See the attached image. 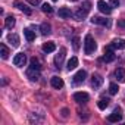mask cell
Masks as SVG:
<instances>
[{"instance_id": "obj_34", "label": "cell", "mask_w": 125, "mask_h": 125, "mask_svg": "<svg viewBox=\"0 0 125 125\" xmlns=\"http://www.w3.org/2000/svg\"><path fill=\"white\" fill-rule=\"evenodd\" d=\"M71 2H77V0H71Z\"/></svg>"}, {"instance_id": "obj_28", "label": "cell", "mask_w": 125, "mask_h": 125, "mask_svg": "<svg viewBox=\"0 0 125 125\" xmlns=\"http://www.w3.org/2000/svg\"><path fill=\"white\" fill-rule=\"evenodd\" d=\"M118 90H119V88H118V85H116L115 83H112V84L109 85V93H110V94H116Z\"/></svg>"}, {"instance_id": "obj_25", "label": "cell", "mask_w": 125, "mask_h": 125, "mask_svg": "<svg viewBox=\"0 0 125 125\" xmlns=\"http://www.w3.org/2000/svg\"><path fill=\"white\" fill-rule=\"evenodd\" d=\"M0 54H2L3 59H8L9 57V49L5 44H0Z\"/></svg>"}, {"instance_id": "obj_3", "label": "cell", "mask_w": 125, "mask_h": 125, "mask_svg": "<svg viewBox=\"0 0 125 125\" xmlns=\"http://www.w3.org/2000/svg\"><path fill=\"white\" fill-rule=\"evenodd\" d=\"M74 100H75L77 103H80V104H81V103L84 104V103H87V102L90 100V96H88L87 93L78 91V93H75V94H74Z\"/></svg>"}, {"instance_id": "obj_32", "label": "cell", "mask_w": 125, "mask_h": 125, "mask_svg": "<svg viewBox=\"0 0 125 125\" xmlns=\"http://www.w3.org/2000/svg\"><path fill=\"white\" fill-rule=\"evenodd\" d=\"M118 27H121V28H125V19H121V21H118Z\"/></svg>"}, {"instance_id": "obj_18", "label": "cell", "mask_w": 125, "mask_h": 125, "mask_svg": "<svg viewBox=\"0 0 125 125\" xmlns=\"http://www.w3.org/2000/svg\"><path fill=\"white\" fill-rule=\"evenodd\" d=\"M59 16L63 18V19H66V18H71V16H72V12H71L68 8H60V9H59Z\"/></svg>"}, {"instance_id": "obj_7", "label": "cell", "mask_w": 125, "mask_h": 125, "mask_svg": "<svg viewBox=\"0 0 125 125\" xmlns=\"http://www.w3.org/2000/svg\"><path fill=\"white\" fill-rule=\"evenodd\" d=\"M85 78H87V72L84 71V69H81V71H78L75 75H74V84H81V83H84L85 81Z\"/></svg>"}, {"instance_id": "obj_35", "label": "cell", "mask_w": 125, "mask_h": 125, "mask_svg": "<svg viewBox=\"0 0 125 125\" xmlns=\"http://www.w3.org/2000/svg\"><path fill=\"white\" fill-rule=\"evenodd\" d=\"M53 2H57V0H53Z\"/></svg>"}, {"instance_id": "obj_12", "label": "cell", "mask_w": 125, "mask_h": 125, "mask_svg": "<svg viewBox=\"0 0 125 125\" xmlns=\"http://www.w3.org/2000/svg\"><path fill=\"white\" fill-rule=\"evenodd\" d=\"M102 84H103V78H102V75L94 74V75L91 77V85H93L94 88H99Z\"/></svg>"}, {"instance_id": "obj_21", "label": "cell", "mask_w": 125, "mask_h": 125, "mask_svg": "<svg viewBox=\"0 0 125 125\" xmlns=\"http://www.w3.org/2000/svg\"><path fill=\"white\" fill-rule=\"evenodd\" d=\"M78 66V59L74 56V57H71L69 60H68V65H66V68H68V71H72V69H75Z\"/></svg>"}, {"instance_id": "obj_14", "label": "cell", "mask_w": 125, "mask_h": 125, "mask_svg": "<svg viewBox=\"0 0 125 125\" xmlns=\"http://www.w3.org/2000/svg\"><path fill=\"white\" fill-rule=\"evenodd\" d=\"M50 83H52V87H53V88H57V90L63 87V80L59 78V77H52Z\"/></svg>"}, {"instance_id": "obj_1", "label": "cell", "mask_w": 125, "mask_h": 125, "mask_svg": "<svg viewBox=\"0 0 125 125\" xmlns=\"http://www.w3.org/2000/svg\"><path fill=\"white\" fill-rule=\"evenodd\" d=\"M96 49H97V44H96L94 38H93L90 34H87V35H85V40H84V52H85L87 54H91V53L96 52Z\"/></svg>"}, {"instance_id": "obj_26", "label": "cell", "mask_w": 125, "mask_h": 125, "mask_svg": "<svg viewBox=\"0 0 125 125\" xmlns=\"http://www.w3.org/2000/svg\"><path fill=\"white\" fill-rule=\"evenodd\" d=\"M97 106H99V109H106L107 106H109V99H100L99 100V103H97Z\"/></svg>"}, {"instance_id": "obj_19", "label": "cell", "mask_w": 125, "mask_h": 125, "mask_svg": "<svg viewBox=\"0 0 125 125\" xmlns=\"http://www.w3.org/2000/svg\"><path fill=\"white\" fill-rule=\"evenodd\" d=\"M40 31H41V34H43V35H49V34L52 32V27H50V24L43 22V24L40 25Z\"/></svg>"}, {"instance_id": "obj_9", "label": "cell", "mask_w": 125, "mask_h": 125, "mask_svg": "<svg viewBox=\"0 0 125 125\" xmlns=\"http://www.w3.org/2000/svg\"><path fill=\"white\" fill-rule=\"evenodd\" d=\"M97 8H99V10H100L102 13H104V15H109V13L112 12V8H110L106 2H103V0H99Z\"/></svg>"}, {"instance_id": "obj_11", "label": "cell", "mask_w": 125, "mask_h": 125, "mask_svg": "<svg viewBox=\"0 0 125 125\" xmlns=\"http://www.w3.org/2000/svg\"><path fill=\"white\" fill-rule=\"evenodd\" d=\"M27 77H28L31 81H37V80L40 78V71H38V69H32V68H30V69L27 71Z\"/></svg>"}, {"instance_id": "obj_30", "label": "cell", "mask_w": 125, "mask_h": 125, "mask_svg": "<svg viewBox=\"0 0 125 125\" xmlns=\"http://www.w3.org/2000/svg\"><path fill=\"white\" fill-rule=\"evenodd\" d=\"M28 3H30V5H32V6H37V5H40V3H41V0H28Z\"/></svg>"}, {"instance_id": "obj_10", "label": "cell", "mask_w": 125, "mask_h": 125, "mask_svg": "<svg viewBox=\"0 0 125 125\" xmlns=\"http://www.w3.org/2000/svg\"><path fill=\"white\" fill-rule=\"evenodd\" d=\"M91 22L93 24H97V25H103V27H109L110 25V21L106 19V18H102V16H93L91 18Z\"/></svg>"}, {"instance_id": "obj_4", "label": "cell", "mask_w": 125, "mask_h": 125, "mask_svg": "<svg viewBox=\"0 0 125 125\" xmlns=\"http://www.w3.org/2000/svg\"><path fill=\"white\" fill-rule=\"evenodd\" d=\"M121 119H122V113H121V109H119V107H116V109L107 116V121H109V122H119Z\"/></svg>"}, {"instance_id": "obj_20", "label": "cell", "mask_w": 125, "mask_h": 125, "mask_svg": "<svg viewBox=\"0 0 125 125\" xmlns=\"http://www.w3.org/2000/svg\"><path fill=\"white\" fill-rule=\"evenodd\" d=\"M8 41L13 46V47H18L19 46V37L16 34H9L8 35Z\"/></svg>"}, {"instance_id": "obj_24", "label": "cell", "mask_w": 125, "mask_h": 125, "mask_svg": "<svg viewBox=\"0 0 125 125\" xmlns=\"http://www.w3.org/2000/svg\"><path fill=\"white\" fill-rule=\"evenodd\" d=\"M30 65H31L30 68H32V69H38V71L41 69V63H40V60H38L37 57H32V59H31Z\"/></svg>"}, {"instance_id": "obj_13", "label": "cell", "mask_w": 125, "mask_h": 125, "mask_svg": "<svg viewBox=\"0 0 125 125\" xmlns=\"http://www.w3.org/2000/svg\"><path fill=\"white\" fill-rule=\"evenodd\" d=\"M13 5H15V8H18L19 10H22L25 15H31V13H32V10H31V9L27 6V5H24L22 2H15Z\"/></svg>"}, {"instance_id": "obj_27", "label": "cell", "mask_w": 125, "mask_h": 125, "mask_svg": "<svg viewBox=\"0 0 125 125\" xmlns=\"http://www.w3.org/2000/svg\"><path fill=\"white\" fill-rule=\"evenodd\" d=\"M41 10H43L44 13H47V15H50V13L53 12V8H52L50 5H47V3H44V5L41 6Z\"/></svg>"}, {"instance_id": "obj_2", "label": "cell", "mask_w": 125, "mask_h": 125, "mask_svg": "<svg viewBox=\"0 0 125 125\" xmlns=\"http://www.w3.org/2000/svg\"><path fill=\"white\" fill-rule=\"evenodd\" d=\"M90 6H91V3L90 2H84V5L75 12V18L78 19V21H81V19H84L85 16H87V13L90 12Z\"/></svg>"}, {"instance_id": "obj_8", "label": "cell", "mask_w": 125, "mask_h": 125, "mask_svg": "<svg viewBox=\"0 0 125 125\" xmlns=\"http://www.w3.org/2000/svg\"><path fill=\"white\" fill-rule=\"evenodd\" d=\"M65 53H66V50L62 47L60 52H59V54H56V57H54V65H56V68H60V66H62V63H63V59H65Z\"/></svg>"}, {"instance_id": "obj_23", "label": "cell", "mask_w": 125, "mask_h": 125, "mask_svg": "<svg viewBox=\"0 0 125 125\" xmlns=\"http://www.w3.org/2000/svg\"><path fill=\"white\" fill-rule=\"evenodd\" d=\"M24 35H25V38H27L28 41H34V38H35L34 31H31L30 28H25V30H24Z\"/></svg>"}, {"instance_id": "obj_17", "label": "cell", "mask_w": 125, "mask_h": 125, "mask_svg": "<svg viewBox=\"0 0 125 125\" xmlns=\"http://www.w3.org/2000/svg\"><path fill=\"white\" fill-rule=\"evenodd\" d=\"M54 50H56V44H54L53 41H49V43H44V44H43V52L52 53V52H54Z\"/></svg>"}, {"instance_id": "obj_16", "label": "cell", "mask_w": 125, "mask_h": 125, "mask_svg": "<svg viewBox=\"0 0 125 125\" xmlns=\"http://www.w3.org/2000/svg\"><path fill=\"white\" fill-rule=\"evenodd\" d=\"M115 78L119 81V83H125V69L124 68H118L115 71Z\"/></svg>"}, {"instance_id": "obj_31", "label": "cell", "mask_w": 125, "mask_h": 125, "mask_svg": "<svg viewBox=\"0 0 125 125\" xmlns=\"http://www.w3.org/2000/svg\"><path fill=\"white\" fill-rule=\"evenodd\" d=\"M110 6H119V0H110Z\"/></svg>"}, {"instance_id": "obj_22", "label": "cell", "mask_w": 125, "mask_h": 125, "mask_svg": "<svg viewBox=\"0 0 125 125\" xmlns=\"http://www.w3.org/2000/svg\"><path fill=\"white\" fill-rule=\"evenodd\" d=\"M15 22H16V21H15V18L10 15V16H8V18H6L5 25H6V28H8V30H12V28L15 27Z\"/></svg>"}, {"instance_id": "obj_29", "label": "cell", "mask_w": 125, "mask_h": 125, "mask_svg": "<svg viewBox=\"0 0 125 125\" xmlns=\"http://www.w3.org/2000/svg\"><path fill=\"white\" fill-rule=\"evenodd\" d=\"M72 43H74V49H75V50H78V49H80V38H78V37H75Z\"/></svg>"}, {"instance_id": "obj_15", "label": "cell", "mask_w": 125, "mask_h": 125, "mask_svg": "<svg viewBox=\"0 0 125 125\" xmlns=\"http://www.w3.org/2000/svg\"><path fill=\"white\" fill-rule=\"evenodd\" d=\"M112 47H113V49L124 50V49H125V40H122V38H115V40L112 41Z\"/></svg>"}, {"instance_id": "obj_5", "label": "cell", "mask_w": 125, "mask_h": 125, "mask_svg": "<svg viewBox=\"0 0 125 125\" xmlns=\"http://www.w3.org/2000/svg\"><path fill=\"white\" fill-rule=\"evenodd\" d=\"M25 62H27V56H25L24 53L15 54V57H13V65H15V66H24Z\"/></svg>"}, {"instance_id": "obj_6", "label": "cell", "mask_w": 125, "mask_h": 125, "mask_svg": "<svg viewBox=\"0 0 125 125\" xmlns=\"http://www.w3.org/2000/svg\"><path fill=\"white\" fill-rule=\"evenodd\" d=\"M112 44L110 46H107V47H104V56H103V60L104 62H112V60H115V53L112 52Z\"/></svg>"}, {"instance_id": "obj_33", "label": "cell", "mask_w": 125, "mask_h": 125, "mask_svg": "<svg viewBox=\"0 0 125 125\" xmlns=\"http://www.w3.org/2000/svg\"><path fill=\"white\" fill-rule=\"evenodd\" d=\"M62 115L66 118V116H68V109H63V110H62Z\"/></svg>"}]
</instances>
